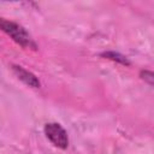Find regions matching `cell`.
Wrapping results in <instances>:
<instances>
[{
    "label": "cell",
    "mask_w": 154,
    "mask_h": 154,
    "mask_svg": "<svg viewBox=\"0 0 154 154\" xmlns=\"http://www.w3.org/2000/svg\"><path fill=\"white\" fill-rule=\"evenodd\" d=\"M100 57H102V58H105V59H109V60L116 61V63H118V64H120V65H124V66H130V65H131L130 60H129L124 54H122V53H119V52L106 51V52L100 53Z\"/></svg>",
    "instance_id": "277c9868"
},
{
    "label": "cell",
    "mask_w": 154,
    "mask_h": 154,
    "mask_svg": "<svg viewBox=\"0 0 154 154\" xmlns=\"http://www.w3.org/2000/svg\"><path fill=\"white\" fill-rule=\"evenodd\" d=\"M140 78L146 82L147 84L154 87V71L150 70H141L140 71Z\"/></svg>",
    "instance_id": "5b68a950"
},
{
    "label": "cell",
    "mask_w": 154,
    "mask_h": 154,
    "mask_svg": "<svg viewBox=\"0 0 154 154\" xmlns=\"http://www.w3.org/2000/svg\"><path fill=\"white\" fill-rule=\"evenodd\" d=\"M0 28L1 30L10 36L18 46H20L24 49H37V45L35 40L31 37V35L18 23H14L12 20H7L5 18H1L0 20Z\"/></svg>",
    "instance_id": "6da1fadb"
},
{
    "label": "cell",
    "mask_w": 154,
    "mask_h": 154,
    "mask_svg": "<svg viewBox=\"0 0 154 154\" xmlns=\"http://www.w3.org/2000/svg\"><path fill=\"white\" fill-rule=\"evenodd\" d=\"M11 69H12V72L16 75V77L18 79H20L24 84H26L28 87L30 88H34V89H37L41 87V82L38 81V78L36 77V75H34L31 71L24 69L23 66L20 65H11Z\"/></svg>",
    "instance_id": "3957f363"
},
{
    "label": "cell",
    "mask_w": 154,
    "mask_h": 154,
    "mask_svg": "<svg viewBox=\"0 0 154 154\" xmlns=\"http://www.w3.org/2000/svg\"><path fill=\"white\" fill-rule=\"evenodd\" d=\"M46 137L58 148L66 149L69 146V136L66 130L59 123H47L43 128Z\"/></svg>",
    "instance_id": "7a4b0ae2"
}]
</instances>
